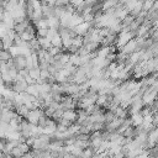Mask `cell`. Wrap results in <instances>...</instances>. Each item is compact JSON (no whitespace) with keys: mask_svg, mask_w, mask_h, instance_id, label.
Segmentation results:
<instances>
[{"mask_svg":"<svg viewBox=\"0 0 158 158\" xmlns=\"http://www.w3.org/2000/svg\"><path fill=\"white\" fill-rule=\"evenodd\" d=\"M104 127H105V123H102V122H94V123H91V132L102 131Z\"/></svg>","mask_w":158,"mask_h":158,"instance_id":"cell-26","label":"cell"},{"mask_svg":"<svg viewBox=\"0 0 158 158\" xmlns=\"http://www.w3.org/2000/svg\"><path fill=\"white\" fill-rule=\"evenodd\" d=\"M19 75H21L22 78H26V77L28 75V69H27V68H25V69L19 70Z\"/></svg>","mask_w":158,"mask_h":158,"instance_id":"cell-37","label":"cell"},{"mask_svg":"<svg viewBox=\"0 0 158 158\" xmlns=\"http://www.w3.org/2000/svg\"><path fill=\"white\" fill-rule=\"evenodd\" d=\"M1 41H2V47H4V49H9L11 46H14V41H12L10 37H7V36H4V37L1 38Z\"/></svg>","mask_w":158,"mask_h":158,"instance_id":"cell-23","label":"cell"},{"mask_svg":"<svg viewBox=\"0 0 158 158\" xmlns=\"http://www.w3.org/2000/svg\"><path fill=\"white\" fill-rule=\"evenodd\" d=\"M60 52H63V49L62 48H57V47H51L49 49H48V53L51 54V56H57V54H59Z\"/></svg>","mask_w":158,"mask_h":158,"instance_id":"cell-32","label":"cell"},{"mask_svg":"<svg viewBox=\"0 0 158 158\" xmlns=\"http://www.w3.org/2000/svg\"><path fill=\"white\" fill-rule=\"evenodd\" d=\"M47 33H48V28H36V36H37V38L47 37Z\"/></svg>","mask_w":158,"mask_h":158,"instance_id":"cell-28","label":"cell"},{"mask_svg":"<svg viewBox=\"0 0 158 158\" xmlns=\"http://www.w3.org/2000/svg\"><path fill=\"white\" fill-rule=\"evenodd\" d=\"M15 111H16V114H17L19 116H21L22 118H25V117L27 116V114L30 112V109H28V107H26L25 105H21V106H20V107H17Z\"/></svg>","mask_w":158,"mask_h":158,"instance_id":"cell-20","label":"cell"},{"mask_svg":"<svg viewBox=\"0 0 158 158\" xmlns=\"http://www.w3.org/2000/svg\"><path fill=\"white\" fill-rule=\"evenodd\" d=\"M46 20H47V26H48V28L58 30V27H59V20H58L57 17L51 16V17H48V19H46Z\"/></svg>","mask_w":158,"mask_h":158,"instance_id":"cell-15","label":"cell"},{"mask_svg":"<svg viewBox=\"0 0 158 158\" xmlns=\"http://www.w3.org/2000/svg\"><path fill=\"white\" fill-rule=\"evenodd\" d=\"M49 77H51V74H49V72L47 69H40V79H43L46 81Z\"/></svg>","mask_w":158,"mask_h":158,"instance_id":"cell-31","label":"cell"},{"mask_svg":"<svg viewBox=\"0 0 158 158\" xmlns=\"http://www.w3.org/2000/svg\"><path fill=\"white\" fill-rule=\"evenodd\" d=\"M112 112H114L115 117H118V118H127V117H128L127 109H123V107H121V106H117Z\"/></svg>","mask_w":158,"mask_h":158,"instance_id":"cell-13","label":"cell"},{"mask_svg":"<svg viewBox=\"0 0 158 158\" xmlns=\"http://www.w3.org/2000/svg\"><path fill=\"white\" fill-rule=\"evenodd\" d=\"M25 93H27V94H30V95H32V96H35V98H37L38 96V94H40V91H38V85L35 83V84H30V85H27V88H26V91Z\"/></svg>","mask_w":158,"mask_h":158,"instance_id":"cell-14","label":"cell"},{"mask_svg":"<svg viewBox=\"0 0 158 158\" xmlns=\"http://www.w3.org/2000/svg\"><path fill=\"white\" fill-rule=\"evenodd\" d=\"M81 2H84V0H69V4H70L73 7H77V6H79Z\"/></svg>","mask_w":158,"mask_h":158,"instance_id":"cell-36","label":"cell"},{"mask_svg":"<svg viewBox=\"0 0 158 158\" xmlns=\"http://www.w3.org/2000/svg\"><path fill=\"white\" fill-rule=\"evenodd\" d=\"M72 46L75 47V48H80L83 46V37L81 36H75L72 40Z\"/></svg>","mask_w":158,"mask_h":158,"instance_id":"cell-24","label":"cell"},{"mask_svg":"<svg viewBox=\"0 0 158 158\" xmlns=\"http://www.w3.org/2000/svg\"><path fill=\"white\" fill-rule=\"evenodd\" d=\"M148 51L151 52V54H152L153 57H157V54H158V43H157V42H153L152 46L148 48Z\"/></svg>","mask_w":158,"mask_h":158,"instance_id":"cell-29","label":"cell"},{"mask_svg":"<svg viewBox=\"0 0 158 158\" xmlns=\"http://www.w3.org/2000/svg\"><path fill=\"white\" fill-rule=\"evenodd\" d=\"M31 25V20H28L27 17L25 19V20H22L21 22H16L15 25H14V31H15V33L16 35H21L25 30H26V27L27 26H30Z\"/></svg>","mask_w":158,"mask_h":158,"instance_id":"cell-6","label":"cell"},{"mask_svg":"<svg viewBox=\"0 0 158 158\" xmlns=\"http://www.w3.org/2000/svg\"><path fill=\"white\" fill-rule=\"evenodd\" d=\"M128 118H130V121H131V126H133V127L141 126V125H142V121H143V116H142L139 112L130 115Z\"/></svg>","mask_w":158,"mask_h":158,"instance_id":"cell-10","label":"cell"},{"mask_svg":"<svg viewBox=\"0 0 158 158\" xmlns=\"http://www.w3.org/2000/svg\"><path fill=\"white\" fill-rule=\"evenodd\" d=\"M107 158H112V157H107Z\"/></svg>","mask_w":158,"mask_h":158,"instance_id":"cell-43","label":"cell"},{"mask_svg":"<svg viewBox=\"0 0 158 158\" xmlns=\"http://www.w3.org/2000/svg\"><path fill=\"white\" fill-rule=\"evenodd\" d=\"M73 158H77V157H73Z\"/></svg>","mask_w":158,"mask_h":158,"instance_id":"cell-44","label":"cell"},{"mask_svg":"<svg viewBox=\"0 0 158 158\" xmlns=\"http://www.w3.org/2000/svg\"><path fill=\"white\" fill-rule=\"evenodd\" d=\"M57 32H58V31H57V30H54V28H48V33H47V38H48V40L51 41V38H52V37H53V36H54V35H56Z\"/></svg>","mask_w":158,"mask_h":158,"instance_id":"cell-35","label":"cell"},{"mask_svg":"<svg viewBox=\"0 0 158 158\" xmlns=\"http://www.w3.org/2000/svg\"><path fill=\"white\" fill-rule=\"evenodd\" d=\"M38 43H40V48H42V49H46V51H48V49L52 47V44H51V41H49L47 37H43V38H38Z\"/></svg>","mask_w":158,"mask_h":158,"instance_id":"cell-17","label":"cell"},{"mask_svg":"<svg viewBox=\"0 0 158 158\" xmlns=\"http://www.w3.org/2000/svg\"><path fill=\"white\" fill-rule=\"evenodd\" d=\"M1 49H4V47H2V41H1V38H0V51Z\"/></svg>","mask_w":158,"mask_h":158,"instance_id":"cell-41","label":"cell"},{"mask_svg":"<svg viewBox=\"0 0 158 158\" xmlns=\"http://www.w3.org/2000/svg\"><path fill=\"white\" fill-rule=\"evenodd\" d=\"M89 144H90L89 141H81V139H75L73 143V146L75 148H79V149H85L89 147Z\"/></svg>","mask_w":158,"mask_h":158,"instance_id":"cell-19","label":"cell"},{"mask_svg":"<svg viewBox=\"0 0 158 158\" xmlns=\"http://www.w3.org/2000/svg\"><path fill=\"white\" fill-rule=\"evenodd\" d=\"M142 102L144 106H149L154 100H157V90H153L152 88H147L142 94Z\"/></svg>","mask_w":158,"mask_h":158,"instance_id":"cell-2","label":"cell"},{"mask_svg":"<svg viewBox=\"0 0 158 158\" xmlns=\"http://www.w3.org/2000/svg\"><path fill=\"white\" fill-rule=\"evenodd\" d=\"M84 2H85L88 6H94V5L99 4V0H84Z\"/></svg>","mask_w":158,"mask_h":158,"instance_id":"cell-38","label":"cell"},{"mask_svg":"<svg viewBox=\"0 0 158 158\" xmlns=\"http://www.w3.org/2000/svg\"><path fill=\"white\" fill-rule=\"evenodd\" d=\"M94 153H95L94 149L90 148V147H88V148H85V149L81 151V153H80V156H79L78 158H91Z\"/></svg>","mask_w":158,"mask_h":158,"instance_id":"cell-21","label":"cell"},{"mask_svg":"<svg viewBox=\"0 0 158 158\" xmlns=\"http://www.w3.org/2000/svg\"><path fill=\"white\" fill-rule=\"evenodd\" d=\"M104 117H105V125H106V123L111 122L115 118V115L111 111H106V112H104Z\"/></svg>","mask_w":158,"mask_h":158,"instance_id":"cell-30","label":"cell"},{"mask_svg":"<svg viewBox=\"0 0 158 158\" xmlns=\"http://www.w3.org/2000/svg\"><path fill=\"white\" fill-rule=\"evenodd\" d=\"M136 36H135V33L133 32H131V31H121V32H118L117 33V38H116V42H115V47L116 48H118V51L130 41V40H132V38H135Z\"/></svg>","mask_w":158,"mask_h":158,"instance_id":"cell-1","label":"cell"},{"mask_svg":"<svg viewBox=\"0 0 158 158\" xmlns=\"http://www.w3.org/2000/svg\"><path fill=\"white\" fill-rule=\"evenodd\" d=\"M59 106L60 109L64 110H69V109H77V100H74L72 96L69 95H62V99L59 101Z\"/></svg>","mask_w":158,"mask_h":158,"instance_id":"cell-3","label":"cell"},{"mask_svg":"<svg viewBox=\"0 0 158 158\" xmlns=\"http://www.w3.org/2000/svg\"><path fill=\"white\" fill-rule=\"evenodd\" d=\"M122 53H125V54H131V53H133V52H136L137 51V42H136V38H132V40H130L121 49H120Z\"/></svg>","mask_w":158,"mask_h":158,"instance_id":"cell-5","label":"cell"},{"mask_svg":"<svg viewBox=\"0 0 158 158\" xmlns=\"http://www.w3.org/2000/svg\"><path fill=\"white\" fill-rule=\"evenodd\" d=\"M12 63H14V67L19 70L21 69H25L26 68V59L23 56H16V57H12Z\"/></svg>","mask_w":158,"mask_h":158,"instance_id":"cell-8","label":"cell"},{"mask_svg":"<svg viewBox=\"0 0 158 158\" xmlns=\"http://www.w3.org/2000/svg\"><path fill=\"white\" fill-rule=\"evenodd\" d=\"M10 156H11L12 158H20V157H22V156H23V153H22V152L20 151V148L16 146L15 148H12V149H11Z\"/></svg>","mask_w":158,"mask_h":158,"instance_id":"cell-27","label":"cell"},{"mask_svg":"<svg viewBox=\"0 0 158 158\" xmlns=\"http://www.w3.org/2000/svg\"><path fill=\"white\" fill-rule=\"evenodd\" d=\"M28 77H31L35 81L40 78V68L38 67H35V68H31L28 69Z\"/></svg>","mask_w":158,"mask_h":158,"instance_id":"cell-22","label":"cell"},{"mask_svg":"<svg viewBox=\"0 0 158 158\" xmlns=\"http://www.w3.org/2000/svg\"><path fill=\"white\" fill-rule=\"evenodd\" d=\"M48 117L47 116H44V115H42L40 118H38V122H37V126L40 127V128H44L46 126H47V122H48Z\"/></svg>","mask_w":158,"mask_h":158,"instance_id":"cell-25","label":"cell"},{"mask_svg":"<svg viewBox=\"0 0 158 158\" xmlns=\"http://www.w3.org/2000/svg\"><path fill=\"white\" fill-rule=\"evenodd\" d=\"M62 118H65L70 122H75L77 120V110L74 109H69V110H64L62 114Z\"/></svg>","mask_w":158,"mask_h":158,"instance_id":"cell-11","label":"cell"},{"mask_svg":"<svg viewBox=\"0 0 158 158\" xmlns=\"http://www.w3.org/2000/svg\"><path fill=\"white\" fill-rule=\"evenodd\" d=\"M90 27H91L90 23H88V22H81V23L77 25L75 27H73V31L75 32L77 36H81V37H83V36L89 31Z\"/></svg>","mask_w":158,"mask_h":158,"instance_id":"cell-7","label":"cell"},{"mask_svg":"<svg viewBox=\"0 0 158 158\" xmlns=\"http://www.w3.org/2000/svg\"><path fill=\"white\" fill-rule=\"evenodd\" d=\"M12 57H11V54H10V52L7 49H1L0 51V63H6Z\"/></svg>","mask_w":158,"mask_h":158,"instance_id":"cell-18","label":"cell"},{"mask_svg":"<svg viewBox=\"0 0 158 158\" xmlns=\"http://www.w3.org/2000/svg\"><path fill=\"white\" fill-rule=\"evenodd\" d=\"M31 148L35 149V151H47L48 149V143H46V142H43V141H41L40 138L36 137Z\"/></svg>","mask_w":158,"mask_h":158,"instance_id":"cell-9","label":"cell"},{"mask_svg":"<svg viewBox=\"0 0 158 158\" xmlns=\"http://www.w3.org/2000/svg\"><path fill=\"white\" fill-rule=\"evenodd\" d=\"M102 1H104V0H99V2H102Z\"/></svg>","mask_w":158,"mask_h":158,"instance_id":"cell-42","label":"cell"},{"mask_svg":"<svg viewBox=\"0 0 158 158\" xmlns=\"http://www.w3.org/2000/svg\"><path fill=\"white\" fill-rule=\"evenodd\" d=\"M20 158H33L32 157V154L31 153H26V154H23L22 157H20Z\"/></svg>","mask_w":158,"mask_h":158,"instance_id":"cell-40","label":"cell"},{"mask_svg":"<svg viewBox=\"0 0 158 158\" xmlns=\"http://www.w3.org/2000/svg\"><path fill=\"white\" fill-rule=\"evenodd\" d=\"M42 115H43V110H42V109H40V107H38V109H32V110H30V112L27 114V116L25 117V120H26L28 123L37 126L38 118H40Z\"/></svg>","mask_w":158,"mask_h":158,"instance_id":"cell-4","label":"cell"},{"mask_svg":"<svg viewBox=\"0 0 158 158\" xmlns=\"http://www.w3.org/2000/svg\"><path fill=\"white\" fill-rule=\"evenodd\" d=\"M117 2H118V0H104L102 2H100L101 11L104 12V11L111 9V7H115V6L117 5Z\"/></svg>","mask_w":158,"mask_h":158,"instance_id":"cell-12","label":"cell"},{"mask_svg":"<svg viewBox=\"0 0 158 158\" xmlns=\"http://www.w3.org/2000/svg\"><path fill=\"white\" fill-rule=\"evenodd\" d=\"M6 33H7V27L2 22H0V38H2L4 36H6Z\"/></svg>","mask_w":158,"mask_h":158,"instance_id":"cell-34","label":"cell"},{"mask_svg":"<svg viewBox=\"0 0 158 158\" xmlns=\"http://www.w3.org/2000/svg\"><path fill=\"white\" fill-rule=\"evenodd\" d=\"M19 36H20V38H21L23 42H28L30 40H32V38H33V37H32L31 35H28L26 31H23V32H22L21 35H19Z\"/></svg>","mask_w":158,"mask_h":158,"instance_id":"cell-33","label":"cell"},{"mask_svg":"<svg viewBox=\"0 0 158 158\" xmlns=\"http://www.w3.org/2000/svg\"><path fill=\"white\" fill-rule=\"evenodd\" d=\"M74 156L72 154V153H64V156H63V158H73Z\"/></svg>","mask_w":158,"mask_h":158,"instance_id":"cell-39","label":"cell"},{"mask_svg":"<svg viewBox=\"0 0 158 158\" xmlns=\"http://www.w3.org/2000/svg\"><path fill=\"white\" fill-rule=\"evenodd\" d=\"M51 44H52V47L63 48V47H62V40H60V36H59V33H58V32H57V33L51 38Z\"/></svg>","mask_w":158,"mask_h":158,"instance_id":"cell-16","label":"cell"}]
</instances>
